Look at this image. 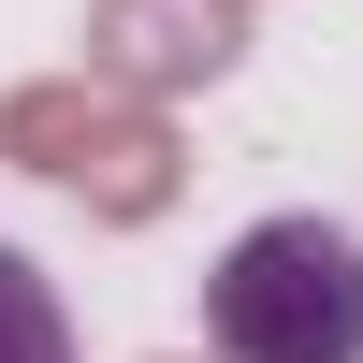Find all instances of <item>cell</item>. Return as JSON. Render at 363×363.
Listing matches in <instances>:
<instances>
[{
  "mask_svg": "<svg viewBox=\"0 0 363 363\" xmlns=\"http://www.w3.org/2000/svg\"><path fill=\"white\" fill-rule=\"evenodd\" d=\"M203 335L218 363H363V233L320 203L247 218L203 277Z\"/></svg>",
  "mask_w": 363,
  "mask_h": 363,
  "instance_id": "1",
  "label": "cell"
},
{
  "mask_svg": "<svg viewBox=\"0 0 363 363\" xmlns=\"http://www.w3.org/2000/svg\"><path fill=\"white\" fill-rule=\"evenodd\" d=\"M247 58V0H87V73L131 102H203Z\"/></svg>",
  "mask_w": 363,
  "mask_h": 363,
  "instance_id": "2",
  "label": "cell"
},
{
  "mask_svg": "<svg viewBox=\"0 0 363 363\" xmlns=\"http://www.w3.org/2000/svg\"><path fill=\"white\" fill-rule=\"evenodd\" d=\"M58 189H73L102 233H145V218H174V189H189L174 102H131V87H116V102H102V131H87V160L58 174Z\"/></svg>",
  "mask_w": 363,
  "mask_h": 363,
  "instance_id": "3",
  "label": "cell"
},
{
  "mask_svg": "<svg viewBox=\"0 0 363 363\" xmlns=\"http://www.w3.org/2000/svg\"><path fill=\"white\" fill-rule=\"evenodd\" d=\"M102 102H116V87L87 73V58H73V73H29V87H0V160L58 189V174L87 160V131H102Z\"/></svg>",
  "mask_w": 363,
  "mask_h": 363,
  "instance_id": "4",
  "label": "cell"
},
{
  "mask_svg": "<svg viewBox=\"0 0 363 363\" xmlns=\"http://www.w3.org/2000/svg\"><path fill=\"white\" fill-rule=\"evenodd\" d=\"M0 363H73V320H58V291H44V262L0 233Z\"/></svg>",
  "mask_w": 363,
  "mask_h": 363,
  "instance_id": "5",
  "label": "cell"
},
{
  "mask_svg": "<svg viewBox=\"0 0 363 363\" xmlns=\"http://www.w3.org/2000/svg\"><path fill=\"white\" fill-rule=\"evenodd\" d=\"M145 363H218V349H145Z\"/></svg>",
  "mask_w": 363,
  "mask_h": 363,
  "instance_id": "6",
  "label": "cell"
},
{
  "mask_svg": "<svg viewBox=\"0 0 363 363\" xmlns=\"http://www.w3.org/2000/svg\"><path fill=\"white\" fill-rule=\"evenodd\" d=\"M247 15H262V0H247Z\"/></svg>",
  "mask_w": 363,
  "mask_h": 363,
  "instance_id": "7",
  "label": "cell"
}]
</instances>
